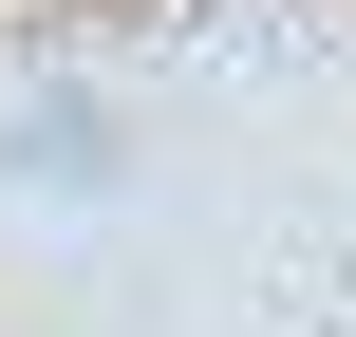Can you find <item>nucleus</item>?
Instances as JSON below:
<instances>
[]
</instances>
